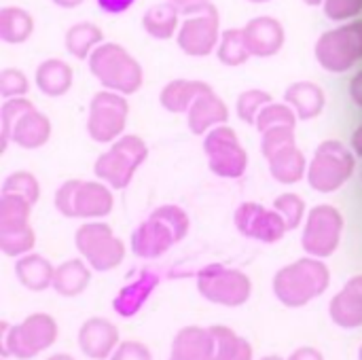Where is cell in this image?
<instances>
[{
	"label": "cell",
	"mask_w": 362,
	"mask_h": 360,
	"mask_svg": "<svg viewBox=\"0 0 362 360\" xmlns=\"http://www.w3.org/2000/svg\"><path fill=\"white\" fill-rule=\"evenodd\" d=\"M47 360H76L72 354H64V352H59V354H51Z\"/></svg>",
	"instance_id": "obj_51"
},
{
	"label": "cell",
	"mask_w": 362,
	"mask_h": 360,
	"mask_svg": "<svg viewBox=\"0 0 362 360\" xmlns=\"http://www.w3.org/2000/svg\"><path fill=\"white\" fill-rule=\"evenodd\" d=\"M297 121H299L297 112H295L286 102H284V104L269 102V104L259 112L255 127L263 134V132H267V129H272V127H282V125H286V127H297Z\"/></svg>",
	"instance_id": "obj_36"
},
{
	"label": "cell",
	"mask_w": 362,
	"mask_h": 360,
	"mask_svg": "<svg viewBox=\"0 0 362 360\" xmlns=\"http://www.w3.org/2000/svg\"><path fill=\"white\" fill-rule=\"evenodd\" d=\"M170 360H172V359H170Z\"/></svg>",
	"instance_id": "obj_56"
},
{
	"label": "cell",
	"mask_w": 362,
	"mask_h": 360,
	"mask_svg": "<svg viewBox=\"0 0 362 360\" xmlns=\"http://www.w3.org/2000/svg\"><path fill=\"white\" fill-rule=\"evenodd\" d=\"M15 276H17V280H19V284L23 289H28L32 293H42V291L53 286L55 267L42 255L28 252V255L17 259Z\"/></svg>",
	"instance_id": "obj_28"
},
{
	"label": "cell",
	"mask_w": 362,
	"mask_h": 360,
	"mask_svg": "<svg viewBox=\"0 0 362 360\" xmlns=\"http://www.w3.org/2000/svg\"><path fill=\"white\" fill-rule=\"evenodd\" d=\"M284 102L297 112L301 121H312L322 115L327 106V93L314 81H297L286 87Z\"/></svg>",
	"instance_id": "obj_22"
},
{
	"label": "cell",
	"mask_w": 362,
	"mask_h": 360,
	"mask_svg": "<svg viewBox=\"0 0 362 360\" xmlns=\"http://www.w3.org/2000/svg\"><path fill=\"white\" fill-rule=\"evenodd\" d=\"M204 153L208 155L210 172L218 178H242L248 168V153L235 129L227 123L216 125L204 136Z\"/></svg>",
	"instance_id": "obj_13"
},
{
	"label": "cell",
	"mask_w": 362,
	"mask_h": 360,
	"mask_svg": "<svg viewBox=\"0 0 362 360\" xmlns=\"http://www.w3.org/2000/svg\"><path fill=\"white\" fill-rule=\"evenodd\" d=\"M358 360H362V346H361V350H358Z\"/></svg>",
	"instance_id": "obj_55"
},
{
	"label": "cell",
	"mask_w": 362,
	"mask_h": 360,
	"mask_svg": "<svg viewBox=\"0 0 362 360\" xmlns=\"http://www.w3.org/2000/svg\"><path fill=\"white\" fill-rule=\"evenodd\" d=\"M331 320L346 331L362 327V274L350 278L329 303Z\"/></svg>",
	"instance_id": "obj_18"
},
{
	"label": "cell",
	"mask_w": 362,
	"mask_h": 360,
	"mask_svg": "<svg viewBox=\"0 0 362 360\" xmlns=\"http://www.w3.org/2000/svg\"><path fill=\"white\" fill-rule=\"evenodd\" d=\"M214 53H216L218 62L229 66V68L244 66L252 57V53L248 49V42H246V36H244V30H240V28L223 30L218 47H216Z\"/></svg>",
	"instance_id": "obj_33"
},
{
	"label": "cell",
	"mask_w": 362,
	"mask_h": 360,
	"mask_svg": "<svg viewBox=\"0 0 362 360\" xmlns=\"http://www.w3.org/2000/svg\"><path fill=\"white\" fill-rule=\"evenodd\" d=\"M32 206L28 199L13 195V193H2L0 195V231L6 229H19L30 225V214Z\"/></svg>",
	"instance_id": "obj_34"
},
{
	"label": "cell",
	"mask_w": 362,
	"mask_h": 360,
	"mask_svg": "<svg viewBox=\"0 0 362 360\" xmlns=\"http://www.w3.org/2000/svg\"><path fill=\"white\" fill-rule=\"evenodd\" d=\"M344 214L331 204H318L308 212L305 227L301 231V246L305 255L316 259H329L337 252L344 236Z\"/></svg>",
	"instance_id": "obj_12"
},
{
	"label": "cell",
	"mask_w": 362,
	"mask_h": 360,
	"mask_svg": "<svg viewBox=\"0 0 362 360\" xmlns=\"http://www.w3.org/2000/svg\"><path fill=\"white\" fill-rule=\"evenodd\" d=\"M195 282L197 293L206 301L223 308H240L252 295V280L242 269L225 267L218 263L199 269Z\"/></svg>",
	"instance_id": "obj_10"
},
{
	"label": "cell",
	"mask_w": 362,
	"mask_h": 360,
	"mask_svg": "<svg viewBox=\"0 0 362 360\" xmlns=\"http://www.w3.org/2000/svg\"><path fill=\"white\" fill-rule=\"evenodd\" d=\"M34 83L42 95L62 98L70 91V87L74 83V72L64 59L49 57V59L38 64L36 74H34Z\"/></svg>",
	"instance_id": "obj_26"
},
{
	"label": "cell",
	"mask_w": 362,
	"mask_h": 360,
	"mask_svg": "<svg viewBox=\"0 0 362 360\" xmlns=\"http://www.w3.org/2000/svg\"><path fill=\"white\" fill-rule=\"evenodd\" d=\"M87 62L91 74L104 89L132 95L144 83V70L140 62L119 42H102Z\"/></svg>",
	"instance_id": "obj_3"
},
{
	"label": "cell",
	"mask_w": 362,
	"mask_h": 360,
	"mask_svg": "<svg viewBox=\"0 0 362 360\" xmlns=\"http://www.w3.org/2000/svg\"><path fill=\"white\" fill-rule=\"evenodd\" d=\"M233 225L244 238H250L263 244H276L288 231L284 219L274 208L269 210L257 202L240 204L233 212Z\"/></svg>",
	"instance_id": "obj_15"
},
{
	"label": "cell",
	"mask_w": 362,
	"mask_h": 360,
	"mask_svg": "<svg viewBox=\"0 0 362 360\" xmlns=\"http://www.w3.org/2000/svg\"><path fill=\"white\" fill-rule=\"evenodd\" d=\"M112 187L102 180H66L55 191V208L66 219L100 221L115 208Z\"/></svg>",
	"instance_id": "obj_5"
},
{
	"label": "cell",
	"mask_w": 362,
	"mask_h": 360,
	"mask_svg": "<svg viewBox=\"0 0 362 360\" xmlns=\"http://www.w3.org/2000/svg\"><path fill=\"white\" fill-rule=\"evenodd\" d=\"M91 267L87 265L85 259H68L64 263H59L55 267V276H53V291L59 297L66 299H74L78 295H83L89 284H91Z\"/></svg>",
	"instance_id": "obj_24"
},
{
	"label": "cell",
	"mask_w": 362,
	"mask_h": 360,
	"mask_svg": "<svg viewBox=\"0 0 362 360\" xmlns=\"http://www.w3.org/2000/svg\"><path fill=\"white\" fill-rule=\"evenodd\" d=\"M36 246V233L30 225L19 227V229H6L0 231V250L6 257H23L28 252H32Z\"/></svg>",
	"instance_id": "obj_35"
},
{
	"label": "cell",
	"mask_w": 362,
	"mask_h": 360,
	"mask_svg": "<svg viewBox=\"0 0 362 360\" xmlns=\"http://www.w3.org/2000/svg\"><path fill=\"white\" fill-rule=\"evenodd\" d=\"M78 350L89 360H108L117 346L121 344L119 339V329L108 320V318H87L81 329H78Z\"/></svg>",
	"instance_id": "obj_16"
},
{
	"label": "cell",
	"mask_w": 362,
	"mask_h": 360,
	"mask_svg": "<svg viewBox=\"0 0 362 360\" xmlns=\"http://www.w3.org/2000/svg\"><path fill=\"white\" fill-rule=\"evenodd\" d=\"M272 286L276 299L282 306L291 310L305 308L329 291L331 269L327 267L325 259L305 255L303 259L280 267L274 276Z\"/></svg>",
	"instance_id": "obj_2"
},
{
	"label": "cell",
	"mask_w": 362,
	"mask_h": 360,
	"mask_svg": "<svg viewBox=\"0 0 362 360\" xmlns=\"http://www.w3.org/2000/svg\"><path fill=\"white\" fill-rule=\"evenodd\" d=\"M172 360H212V333L204 327H185L172 342Z\"/></svg>",
	"instance_id": "obj_25"
},
{
	"label": "cell",
	"mask_w": 362,
	"mask_h": 360,
	"mask_svg": "<svg viewBox=\"0 0 362 360\" xmlns=\"http://www.w3.org/2000/svg\"><path fill=\"white\" fill-rule=\"evenodd\" d=\"M142 28L148 36L157 40H170L178 34L180 28V11L172 2H159L144 11L142 15Z\"/></svg>",
	"instance_id": "obj_29"
},
{
	"label": "cell",
	"mask_w": 362,
	"mask_h": 360,
	"mask_svg": "<svg viewBox=\"0 0 362 360\" xmlns=\"http://www.w3.org/2000/svg\"><path fill=\"white\" fill-rule=\"evenodd\" d=\"M129 117L127 95L102 89L89 102L87 115V134L98 144H112L125 132Z\"/></svg>",
	"instance_id": "obj_11"
},
{
	"label": "cell",
	"mask_w": 362,
	"mask_h": 360,
	"mask_svg": "<svg viewBox=\"0 0 362 360\" xmlns=\"http://www.w3.org/2000/svg\"><path fill=\"white\" fill-rule=\"evenodd\" d=\"M74 246L93 272H112L125 259V244L102 221L83 223L74 233Z\"/></svg>",
	"instance_id": "obj_9"
},
{
	"label": "cell",
	"mask_w": 362,
	"mask_h": 360,
	"mask_svg": "<svg viewBox=\"0 0 362 360\" xmlns=\"http://www.w3.org/2000/svg\"><path fill=\"white\" fill-rule=\"evenodd\" d=\"M221 40V17L216 6H208L197 15H189L176 34V42L189 57H208Z\"/></svg>",
	"instance_id": "obj_14"
},
{
	"label": "cell",
	"mask_w": 362,
	"mask_h": 360,
	"mask_svg": "<svg viewBox=\"0 0 362 360\" xmlns=\"http://www.w3.org/2000/svg\"><path fill=\"white\" fill-rule=\"evenodd\" d=\"M248 2H255V4H265V2H269V0H248Z\"/></svg>",
	"instance_id": "obj_54"
},
{
	"label": "cell",
	"mask_w": 362,
	"mask_h": 360,
	"mask_svg": "<svg viewBox=\"0 0 362 360\" xmlns=\"http://www.w3.org/2000/svg\"><path fill=\"white\" fill-rule=\"evenodd\" d=\"M350 98L362 108V70L350 81Z\"/></svg>",
	"instance_id": "obj_48"
},
{
	"label": "cell",
	"mask_w": 362,
	"mask_h": 360,
	"mask_svg": "<svg viewBox=\"0 0 362 360\" xmlns=\"http://www.w3.org/2000/svg\"><path fill=\"white\" fill-rule=\"evenodd\" d=\"M168 2H172L185 17L197 15V13L206 11L208 6H212V0H168Z\"/></svg>",
	"instance_id": "obj_45"
},
{
	"label": "cell",
	"mask_w": 362,
	"mask_h": 360,
	"mask_svg": "<svg viewBox=\"0 0 362 360\" xmlns=\"http://www.w3.org/2000/svg\"><path fill=\"white\" fill-rule=\"evenodd\" d=\"M350 149L354 151L356 157H362V125L352 134V138H350Z\"/></svg>",
	"instance_id": "obj_49"
},
{
	"label": "cell",
	"mask_w": 362,
	"mask_h": 360,
	"mask_svg": "<svg viewBox=\"0 0 362 360\" xmlns=\"http://www.w3.org/2000/svg\"><path fill=\"white\" fill-rule=\"evenodd\" d=\"M189 214L176 204H163L134 229L129 248L140 259H159L178 242H182L189 236Z\"/></svg>",
	"instance_id": "obj_1"
},
{
	"label": "cell",
	"mask_w": 362,
	"mask_h": 360,
	"mask_svg": "<svg viewBox=\"0 0 362 360\" xmlns=\"http://www.w3.org/2000/svg\"><path fill=\"white\" fill-rule=\"evenodd\" d=\"M98 2V6L104 11V13H108V15H121V13H125L136 0H95Z\"/></svg>",
	"instance_id": "obj_46"
},
{
	"label": "cell",
	"mask_w": 362,
	"mask_h": 360,
	"mask_svg": "<svg viewBox=\"0 0 362 360\" xmlns=\"http://www.w3.org/2000/svg\"><path fill=\"white\" fill-rule=\"evenodd\" d=\"M269 163V174L274 180L280 185H297L308 176V166L310 161L305 159L303 151L297 144H291L272 157H267Z\"/></svg>",
	"instance_id": "obj_27"
},
{
	"label": "cell",
	"mask_w": 362,
	"mask_h": 360,
	"mask_svg": "<svg viewBox=\"0 0 362 360\" xmlns=\"http://www.w3.org/2000/svg\"><path fill=\"white\" fill-rule=\"evenodd\" d=\"M30 91V81L23 70L19 68H4L0 72V95L4 100L11 98H25Z\"/></svg>",
	"instance_id": "obj_41"
},
{
	"label": "cell",
	"mask_w": 362,
	"mask_h": 360,
	"mask_svg": "<svg viewBox=\"0 0 362 360\" xmlns=\"http://www.w3.org/2000/svg\"><path fill=\"white\" fill-rule=\"evenodd\" d=\"M159 286V276L151 269H144L138 274V278L134 282H129L127 286H123L115 301H112V310L121 316V318H132L136 316L144 303L148 301V297L153 295V291Z\"/></svg>",
	"instance_id": "obj_21"
},
{
	"label": "cell",
	"mask_w": 362,
	"mask_h": 360,
	"mask_svg": "<svg viewBox=\"0 0 362 360\" xmlns=\"http://www.w3.org/2000/svg\"><path fill=\"white\" fill-rule=\"evenodd\" d=\"M212 333V360H252V346L225 325L210 327Z\"/></svg>",
	"instance_id": "obj_30"
},
{
	"label": "cell",
	"mask_w": 362,
	"mask_h": 360,
	"mask_svg": "<svg viewBox=\"0 0 362 360\" xmlns=\"http://www.w3.org/2000/svg\"><path fill=\"white\" fill-rule=\"evenodd\" d=\"M286 360H325V354L320 350H316L314 346H301Z\"/></svg>",
	"instance_id": "obj_47"
},
{
	"label": "cell",
	"mask_w": 362,
	"mask_h": 360,
	"mask_svg": "<svg viewBox=\"0 0 362 360\" xmlns=\"http://www.w3.org/2000/svg\"><path fill=\"white\" fill-rule=\"evenodd\" d=\"M2 193H13V195H19L23 199H28L30 204H36L40 199V182L32 172L17 170V172H11L4 178Z\"/></svg>",
	"instance_id": "obj_38"
},
{
	"label": "cell",
	"mask_w": 362,
	"mask_h": 360,
	"mask_svg": "<svg viewBox=\"0 0 362 360\" xmlns=\"http://www.w3.org/2000/svg\"><path fill=\"white\" fill-rule=\"evenodd\" d=\"M356 155L350 146L339 140H325L310 159L308 182L314 191L329 195L339 191L354 174Z\"/></svg>",
	"instance_id": "obj_7"
},
{
	"label": "cell",
	"mask_w": 362,
	"mask_h": 360,
	"mask_svg": "<svg viewBox=\"0 0 362 360\" xmlns=\"http://www.w3.org/2000/svg\"><path fill=\"white\" fill-rule=\"evenodd\" d=\"M34 108V104L28 100V98H11V100H4L2 108H0V153L6 151L8 142H11V127L15 123V119L19 115H23L25 110Z\"/></svg>",
	"instance_id": "obj_40"
},
{
	"label": "cell",
	"mask_w": 362,
	"mask_h": 360,
	"mask_svg": "<svg viewBox=\"0 0 362 360\" xmlns=\"http://www.w3.org/2000/svg\"><path fill=\"white\" fill-rule=\"evenodd\" d=\"M291 144H297V138H295V127H272L267 132L261 134V153L267 157H272L274 153L291 146Z\"/></svg>",
	"instance_id": "obj_42"
},
{
	"label": "cell",
	"mask_w": 362,
	"mask_h": 360,
	"mask_svg": "<svg viewBox=\"0 0 362 360\" xmlns=\"http://www.w3.org/2000/svg\"><path fill=\"white\" fill-rule=\"evenodd\" d=\"M314 55L318 64L333 74L352 70L362 59V19L346 21L320 34Z\"/></svg>",
	"instance_id": "obj_8"
},
{
	"label": "cell",
	"mask_w": 362,
	"mask_h": 360,
	"mask_svg": "<svg viewBox=\"0 0 362 360\" xmlns=\"http://www.w3.org/2000/svg\"><path fill=\"white\" fill-rule=\"evenodd\" d=\"M274 102L272 93H267L265 89H246L238 95L235 100V110H238V117L240 121L248 123V125H255L257 123V117L259 112L269 104Z\"/></svg>",
	"instance_id": "obj_37"
},
{
	"label": "cell",
	"mask_w": 362,
	"mask_h": 360,
	"mask_svg": "<svg viewBox=\"0 0 362 360\" xmlns=\"http://www.w3.org/2000/svg\"><path fill=\"white\" fill-rule=\"evenodd\" d=\"M148 157L146 142L136 134H123L102 153L93 163V174L98 180L112 189H125L132 185L136 172Z\"/></svg>",
	"instance_id": "obj_6"
},
{
	"label": "cell",
	"mask_w": 362,
	"mask_h": 360,
	"mask_svg": "<svg viewBox=\"0 0 362 360\" xmlns=\"http://www.w3.org/2000/svg\"><path fill=\"white\" fill-rule=\"evenodd\" d=\"M274 210L284 219L288 231L299 229L301 223H303V219H305V202H303V197L297 195V193H291V191L276 197Z\"/></svg>",
	"instance_id": "obj_39"
},
{
	"label": "cell",
	"mask_w": 362,
	"mask_h": 360,
	"mask_svg": "<svg viewBox=\"0 0 362 360\" xmlns=\"http://www.w3.org/2000/svg\"><path fill=\"white\" fill-rule=\"evenodd\" d=\"M212 91V87L204 81H193V79H174L168 85H163L159 93V104L174 115H187L193 102Z\"/></svg>",
	"instance_id": "obj_23"
},
{
	"label": "cell",
	"mask_w": 362,
	"mask_h": 360,
	"mask_svg": "<svg viewBox=\"0 0 362 360\" xmlns=\"http://www.w3.org/2000/svg\"><path fill=\"white\" fill-rule=\"evenodd\" d=\"M59 335L57 320L45 312L30 314L19 325H0V350L2 356H15L17 360H32L47 352Z\"/></svg>",
	"instance_id": "obj_4"
},
{
	"label": "cell",
	"mask_w": 362,
	"mask_h": 360,
	"mask_svg": "<svg viewBox=\"0 0 362 360\" xmlns=\"http://www.w3.org/2000/svg\"><path fill=\"white\" fill-rule=\"evenodd\" d=\"M248 49L255 57H274L282 51L286 34L282 23L272 15H259L250 19L244 28Z\"/></svg>",
	"instance_id": "obj_17"
},
{
	"label": "cell",
	"mask_w": 362,
	"mask_h": 360,
	"mask_svg": "<svg viewBox=\"0 0 362 360\" xmlns=\"http://www.w3.org/2000/svg\"><path fill=\"white\" fill-rule=\"evenodd\" d=\"M51 121L45 112L30 108L19 115L11 127V142H15L23 151H36L45 146L51 138Z\"/></svg>",
	"instance_id": "obj_19"
},
{
	"label": "cell",
	"mask_w": 362,
	"mask_h": 360,
	"mask_svg": "<svg viewBox=\"0 0 362 360\" xmlns=\"http://www.w3.org/2000/svg\"><path fill=\"white\" fill-rule=\"evenodd\" d=\"M259 360H284L282 356H278V354H267V356H263V359Z\"/></svg>",
	"instance_id": "obj_53"
},
{
	"label": "cell",
	"mask_w": 362,
	"mask_h": 360,
	"mask_svg": "<svg viewBox=\"0 0 362 360\" xmlns=\"http://www.w3.org/2000/svg\"><path fill=\"white\" fill-rule=\"evenodd\" d=\"M53 4H57L59 8H76V6H81L85 0H51Z\"/></svg>",
	"instance_id": "obj_50"
},
{
	"label": "cell",
	"mask_w": 362,
	"mask_h": 360,
	"mask_svg": "<svg viewBox=\"0 0 362 360\" xmlns=\"http://www.w3.org/2000/svg\"><path fill=\"white\" fill-rule=\"evenodd\" d=\"M104 42V32L91 23V21H81L74 23L72 28H68L66 36H64V45L66 51L74 57V59H89V55Z\"/></svg>",
	"instance_id": "obj_31"
},
{
	"label": "cell",
	"mask_w": 362,
	"mask_h": 360,
	"mask_svg": "<svg viewBox=\"0 0 362 360\" xmlns=\"http://www.w3.org/2000/svg\"><path fill=\"white\" fill-rule=\"evenodd\" d=\"M308 6H320V4H325V0H303Z\"/></svg>",
	"instance_id": "obj_52"
},
{
	"label": "cell",
	"mask_w": 362,
	"mask_h": 360,
	"mask_svg": "<svg viewBox=\"0 0 362 360\" xmlns=\"http://www.w3.org/2000/svg\"><path fill=\"white\" fill-rule=\"evenodd\" d=\"M108 360H153V354H151L146 344L136 342V339H127V342H121L117 346V350L112 352V356Z\"/></svg>",
	"instance_id": "obj_44"
},
{
	"label": "cell",
	"mask_w": 362,
	"mask_h": 360,
	"mask_svg": "<svg viewBox=\"0 0 362 360\" xmlns=\"http://www.w3.org/2000/svg\"><path fill=\"white\" fill-rule=\"evenodd\" d=\"M34 32V17L21 6L0 8V38L6 45H21Z\"/></svg>",
	"instance_id": "obj_32"
},
{
	"label": "cell",
	"mask_w": 362,
	"mask_h": 360,
	"mask_svg": "<svg viewBox=\"0 0 362 360\" xmlns=\"http://www.w3.org/2000/svg\"><path fill=\"white\" fill-rule=\"evenodd\" d=\"M227 121H229V108L214 93V89L199 95L187 112V125H189L191 134H195V136H206L210 129H214L216 125H223Z\"/></svg>",
	"instance_id": "obj_20"
},
{
	"label": "cell",
	"mask_w": 362,
	"mask_h": 360,
	"mask_svg": "<svg viewBox=\"0 0 362 360\" xmlns=\"http://www.w3.org/2000/svg\"><path fill=\"white\" fill-rule=\"evenodd\" d=\"M322 11L331 21L346 23V21H352L361 15L362 0H325Z\"/></svg>",
	"instance_id": "obj_43"
}]
</instances>
